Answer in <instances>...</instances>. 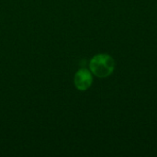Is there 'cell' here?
Segmentation results:
<instances>
[{
    "instance_id": "1",
    "label": "cell",
    "mask_w": 157,
    "mask_h": 157,
    "mask_svg": "<svg viewBox=\"0 0 157 157\" xmlns=\"http://www.w3.org/2000/svg\"><path fill=\"white\" fill-rule=\"evenodd\" d=\"M89 69L96 76L105 78L113 73L115 69V61L109 54L99 53L91 59L89 63Z\"/></svg>"
},
{
    "instance_id": "2",
    "label": "cell",
    "mask_w": 157,
    "mask_h": 157,
    "mask_svg": "<svg viewBox=\"0 0 157 157\" xmlns=\"http://www.w3.org/2000/svg\"><path fill=\"white\" fill-rule=\"evenodd\" d=\"M74 83L78 90L80 91L87 90L93 83V76L91 72L86 68L79 69L75 75Z\"/></svg>"
}]
</instances>
